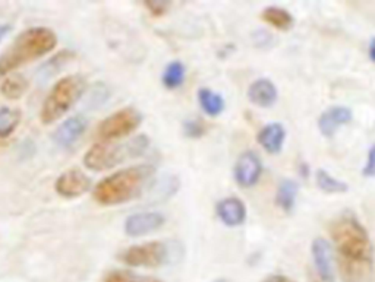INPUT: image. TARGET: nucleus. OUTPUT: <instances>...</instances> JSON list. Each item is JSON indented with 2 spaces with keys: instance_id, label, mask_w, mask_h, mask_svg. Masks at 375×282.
<instances>
[{
  "instance_id": "f257e3e1",
  "label": "nucleus",
  "mask_w": 375,
  "mask_h": 282,
  "mask_svg": "<svg viewBox=\"0 0 375 282\" xmlns=\"http://www.w3.org/2000/svg\"><path fill=\"white\" fill-rule=\"evenodd\" d=\"M330 236L345 282H365L374 265V248L367 228L354 213H345L330 224Z\"/></svg>"
},
{
  "instance_id": "f03ea898",
  "label": "nucleus",
  "mask_w": 375,
  "mask_h": 282,
  "mask_svg": "<svg viewBox=\"0 0 375 282\" xmlns=\"http://www.w3.org/2000/svg\"><path fill=\"white\" fill-rule=\"evenodd\" d=\"M154 174L156 169L147 164L119 170L94 187L92 197L103 206L128 204L144 192Z\"/></svg>"
},
{
  "instance_id": "7ed1b4c3",
  "label": "nucleus",
  "mask_w": 375,
  "mask_h": 282,
  "mask_svg": "<svg viewBox=\"0 0 375 282\" xmlns=\"http://www.w3.org/2000/svg\"><path fill=\"white\" fill-rule=\"evenodd\" d=\"M56 45L57 35L50 28L34 27L21 32L0 54V78L8 76L15 69L53 52Z\"/></svg>"
},
{
  "instance_id": "20e7f679",
  "label": "nucleus",
  "mask_w": 375,
  "mask_h": 282,
  "mask_svg": "<svg viewBox=\"0 0 375 282\" xmlns=\"http://www.w3.org/2000/svg\"><path fill=\"white\" fill-rule=\"evenodd\" d=\"M150 139L145 135H139L126 144H110L99 142L92 145L84 155V164L88 170L105 171L119 166L128 158L141 157L148 149Z\"/></svg>"
},
{
  "instance_id": "39448f33",
  "label": "nucleus",
  "mask_w": 375,
  "mask_h": 282,
  "mask_svg": "<svg viewBox=\"0 0 375 282\" xmlns=\"http://www.w3.org/2000/svg\"><path fill=\"white\" fill-rule=\"evenodd\" d=\"M85 88L87 82L81 75H69L57 80L43 102L41 123L49 126L61 119L78 102Z\"/></svg>"
},
{
  "instance_id": "423d86ee",
  "label": "nucleus",
  "mask_w": 375,
  "mask_h": 282,
  "mask_svg": "<svg viewBox=\"0 0 375 282\" xmlns=\"http://www.w3.org/2000/svg\"><path fill=\"white\" fill-rule=\"evenodd\" d=\"M172 249L169 243L148 241L143 244L131 246L123 250L119 259L132 268H159L170 261Z\"/></svg>"
},
{
  "instance_id": "0eeeda50",
  "label": "nucleus",
  "mask_w": 375,
  "mask_h": 282,
  "mask_svg": "<svg viewBox=\"0 0 375 282\" xmlns=\"http://www.w3.org/2000/svg\"><path fill=\"white\" fill-rule=\"evenodd\" d=\"M143 123V114L134 107H125L114 111L100 123L97 136L101 142H110L135 132Z\"/></svg>"
},
{
  "instance_id": "6e6552de",
  "label": "nucleus",
  "mask_w": 375,
  "mask_h": 282,
  "mask_svg": "<svg viewBox=\"0 0 375 282\" xmlns=\"http://www.w3.org/2000/svg\"><path fill=\"white\" fill-rule=\"evenodd\" d=\"M263 162L254 151H245L238 157L233 167L234 182L243 189L254 187L261 179Z\"/></svg>"
},
{
  "instance_id": "1a4fd4ad",
  "label": "nucleus",
  "mask_w": 375,
  "mask_h": 282,
  "mask_svg": "<svg viewBox=\"0 0 375 282\" xmlns=\"http://www.w3.org/2000/svg\"><path fill=\"white\" fill-rule=\"evenodd\" d=\"M311 256L316 276L320 282H336L334 274V256L332 244L323 237H316L311 244Z\"/></svg>"
},
{
  "instance_id": "9d476101",
  "label": "nucleus",
  "mask_w": 375,
  "mask_h": 282,
  "mask_svg": "<svg viewBox=\"0 0 375 282\" xmlns=\"http://www.w3.org/2000/svg\"><path fill=\"white\" fill-rule=\"evenodd\" d=\"M91 187V179L81 170H68L57 177L54 191L65 199H75L85 195Z\"/></svg>"
},
{
  "instance_id": "9b49d317",
  "label": "nucleus",
  "mask_w": 375,
  "mask_h": 282,
  "mask_svg": "<svg viewBox=\"0 0 375 282\" xmlns=\"http://www.w3.org/2000/svg\"><path fill=\"white\" fill-rule=\"evenodd\" d=\"M166 218L160 213H139L129 215L125 221V234L129 237H143L160 230Z\"/></svg>"
},
{
  "instance_id": "f8f14e48",
  "label": "nucleus",
  "mask_w": 375,
  "mask_h": 282,
  "mask_svg": "<svg viewBox=\"0 0 375 282\" xmlns=\"http://www.w3.org/2000/svg\"><path fill=\"white\" fill-rule=\"evenodd\" d=\"M88 127V122L84 116L77 114L69 117L65 122L61 123L53 135V140L57 147H61L63 149L72 148L78 140L82 138V135L85 133Z\"/></svg>"
},
{
  "instance_id": "ddd939ff",
  "label": "nucleus",
  "mask_w": 375,
  "mask_h": 282,
  "mask_svg": "<svg viewBox=\"0 0 375 282\" xmlns=\"http://www.w3.org/2000/svg\"><path fill=\"white\" fill-rule=\"evenodd\" d=\"M354 120V113L346 105H332L318 117V129L324 138H333L340 127Z\"/></svg>"
},
{
  "instance_id": "4468645a",
  "label": "nucleus",
  "mask_w": 375,
  "mask_h": 282,
  "mask_svg": "<svg viewBox=\"0 0 375 282\" xmlns=\"http://www.w3.org/2000/svg\"><path fill=\"white\" fill-rule=\"evenodd\" d=\"M216 214L226 227H239L246 219V206L239 197H225L217 202Z\"/></svg>"
},
{
  "instance_id": "2eb2a0df",
  "label": "nucleus",
  "mask_w": 375,
  "mask_h": 282,
  "mask_svg": "<svg viewBox=\"0 0 375 282\" xmlns=\"http://www.w3.org/2000/svg\"><path fill=\"white\" fill-rule=\"evenodd\" d=\"M248 100L256 105L260 109H270L273 107L278 98V92L276 85L273 84V80H270L267 78H261L254 80L252 84L248 88Z\"/></svg>"
},
{
  "instance_id": "dca6fc26",
  "label": "nucleus",
  "mask_w": 375,
  "mask_h": 282,
  "mask_svg": "<svg viewBox=\"0 0 375 282\" xmlns=\"http://www.w3.org/2000/svg\"><path fill=\"white\" fill-rule=\"evenodd\" d=\"M286 139V129L281 123L265 124L256 136L258 144L267 152V154L277 155L283 149Z\"/></svg>"
},
{
  "instance_id": "f3484780",
  "label": "nucleus",
  "mask_w": 375,
  "mask_h": 282,
  "mask_svg": "<svg viewBox=\"0 0 375 282\" xmlns=\"http://www.w3.org/2000/svg\"><path fill=\"white\" fill-rule=\"evenodd\" d=\"M298 192H299V184L295 180L283 179L278 183V187H277L276 205L286 214L292 213L296 204Z\"/></svg>"
},
{
  "instance_id": "a211bd4d",
  "label": "nucleus",
  "mask_w": 375,
  "mask_h": 282,
  "mask_svg": "<svg viewBox=\"0 0 375 282\" xmlns=\"http://www.w3.org/2000/svg\"><path fill=\"white\" fill-rule=\"evenodd\" d=\"M261 18L268 25L278 31H289L293 25H295V19L290 15V12L278 8V6H268L263 10Z\"/></svg>"
},
{
  "instance_id": "6ab92c4d",
  "label": "nucleus",
  "mask_w": 375,
  "mask_h": 282,
  "mask_svg": "<svg viewBox=\"0 0 375 282\" xmlns=\"http://www.w3.org/2000/svg\"><path fill=\"white\" fill-rule=\"evenodd\" d=\"M198 102L199 105H201L204 113L210 117L220 116L223 111H225V107H226L225 98L210 88L198 89Z\"/></svg>"
},
{
  "instance_id": "aec40b11",
  "label": "nucleus",
  "mask_w": 375,
  "mask_h": 282,
  "mask_svg": "<svg viewBox=\"0 0 375 282\" xmlns=\"http://www.w3.org/2000/svg\"><path fill=\"white\" fill-rule=\"evenodd\" d=\"M28 87V80L23 75H8L2 82V85H0V94L8 100H19L27 92Z\"/></svg>"
},
{
  "instance_id": "412c9836",
  "label": "nucleus",
  "mask_w": 375,
  "mask_h": 282,
  "mask_svg": "<svg viewBox=\"0 0 375 282\" xmlns=\"http://www.w3.org/2000/svg\"><path fill=\"white\" fill-rule=\"evenodd\" d=\"M185 65L179 61H173L170 62L163 70L161 75V82L166 89H178L183 85L185 82Z\"/></svg>"
},
{
  "instance_id": "4be33fe9",
  "label": "nucleus",
  "mask_w": 375,
  "mask_h": 282,
  "mask_svg": "<svg viewBox=\"0 0 375 282\" xmlns=\"http://www.w3.org/2000/svg\"><path fill=\"white\" fill-rule=\"evenodd\" d=\"M315 182H316V186H318V189L321 192H324V193H328V195L346 193L349 191L347 183L333 177V175L330 173H327L323 169L316 170Z\"/></svg>"
},
{
  "instance_id": "5701e85b",
  "label": "nucleus",
  "mask_w": 375,
  "mask_h": 282,
  "mask_svg": "<svg viewBox=\"0 0 375 282\" xmlns=\"http://www.w3.org/2000/svg\"><path fill=\"white\" fill-rule=\"evenodd\" d=\"M21 116L18 109L0 107V139H6L15 132L21 123Z\"/></svg>"
},
{
  "instance_id": "b1692460",
  "label": "nucleus",
  "mask_w": 375,
  "mask_h": 282,
  "mask_svg": "<svg viewBox=\"0 0 375 282\" xmlns=\"http://www.w3.org/2000/svg\"><path fill=\"white\" fill-rule=\"evenodd\" d=\"M74 57H75V53L70 52V50H63L61 53H57L53 58H50L49 62L41 66L39 76L41 79H49L50 76L56 75L59 70H61L68 62L72 61Z\"/></svg>"
},
{
  "instance_id": "393cba45",
  "label": "nucleus",
  "mask_w": 375,
  "mask_h": 282,
  "mask_svg": "<svg viewBox=\"0 0 375 282\" xmlns=\"http://www.w3.org/2000/svg\"><path fill=\"white\" fill-rule=\"evenodd\" d=\"M183 135L190 139L203 138L207 132V126L201 119H186L182 124Z\"/></svg>"
},
{
  "instance_id": "a878e982",
  "label": "nucleus",
  "mask_w": 375,
  "mask_h": 282,
  "mask_svg": "<svg viewBox=\"0 0 375 282\" xmlns=\"http://www.w3.org/2000/svg\"><path fill=\"white\" fill-rule=\"evenodd\" d=\"M144 5L152 17H163L170 9L172 2L169 0H147Z\"/></svg>"
},
{
  "instance_id": "bb28decb",
  "label": "nucleus",
  "mask_w": 375,
  "mask_h": 282,
  "mask_svg": "<svg viewBox=\"0 0 375 282\" xmlns=\"http://www.w3.org/2000/svg\"><path fill=\"white\" fill-rule=\"evenodd\" d=\"M103 282H138V278L129 271H112L104 276Z\"/></svg>"
},
{
  "instance_id": "cd10ccee",
  "label": "nucleus",
  "mask_w": 375,
  "mask_h": 282,
  "mask_svg": "<svg viewBox=\"0 0 375 282\" xmlns=\"http://www.w3.org/2000/svg\"><path fill=\"white\" fill-rule=\"evenodd\" d=\"M362 175L367 179L375 177V144L368 151V160L365 167L362 169Z\"/></svg>"
},
{
  "instance_id": "c85d7f7f",
  "label": "nucleus",
  "mask_w": 375,
  "mask_h": 282,
  "mask_svg": "<svg viewBox=\"0 0 375 282\" xmlns=\"http://www.w3.org/2000/svg\"><path fill=\"white\" fill-rule=\"evenodd\" d=\"M261 282H295V281H292L290 278H287V276H285V275L274 274V275H268V276L264 278Z\"/></svg>"
},
{
  "instance_id": "c756f323",
  "label": "nucleus",
  "mask_w": 375,
  "mask_h": 282,
  "mask_svg": "<svg viewBox=\"0 0 375 282\" xmlns=\"http://www.w3.org/2000/svg\"><path fill=\"white\" fill-rule=\"evenodd\" d=\"M368 56L371 58V62L375 63V37L371 39L369 45H368Z\"/></svg>"
},
{
  "instance_id": "7c9ffc66",
  "label": "nucleus",
  "mask_w": 375,
  "mask_h": 282,
  "mask_svg": "<svg viewBox=\"0 0 375 282\" xmlns=\"http://www.w3.org/2000/svg\"><path fill=\"white\" fill-rule=\"evenodd\" d=\"M10 30H12L10 25H3V23H0V41L5 39V35L10 32Z\"/></svg>"
},
{
  "instance_id": "2f4dec72",
  "label": "nucleus",
  "mask_w": 375,
  "mask_h": 282,
  "mask_svg": "<svg viewBox=\"0 0 375 282\" xmlns=\"http://www.w3.org/2000/svg\"><path fill=\"white\" fill-rule=\"evenodd\" d=\"M143 282H163L160 279H156V278H148V279H144Z\"/></svg>"
},
{
  "instance_id": "473e14b6",
  "label": "nucleus",
  "mask_w": 375,
  "mask_h": 282,
  "mask_svg": "<svg viewBox=\"0 0 375 282\" xmlns=\"http://www.w3.org/2000/svg\"><path fill=\"white\" fill-rule=\"evenodd\" d=\"M213 282H230V281H227V279H225V278H219V279H216V281H213Z\"/></svg>"
}]
</instances>
